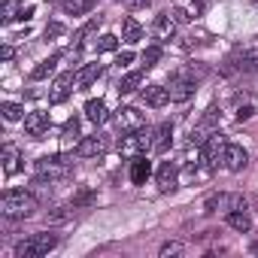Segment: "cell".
I'll list each match as a JSON object with an SVG mask.
<instances>
[{"label": "cell", "instance_id": "6da1fadb", "mask_svg": "<svg viewBox=\"0 0 258 258\" xmlns=\"http://www.w3.org/2000/svg\"><path fill=\"white\" fill-rule=\"evenodd\" d=\"M0 213L7 219H28L37 213V198L31 191H7L0 198Z\"/></svg>", "mask_w": 258, "mask_h": 258}, {"label": "cell", "instance_id": "7a4b0ae2", "mask_svg": "<svg viewBox=\"0 0 258 258\" xmlns=\"http://www.w3.org/2000/svg\"><path fill=\"white\" fill-rule=\"evenodd\" d=\"M58 246V234H31L28 240L16 243V258H40Z\"/></svg>", "mask_w": 258, "mask_h": 258}, {"label": "cell", "instance_id": "3957f363", "mask_svg": "<svg viewBox=\"0 0 258 258\" xmlns=\"http://www.w3.org/2000/svg\"><path fill=\"white\" fill-rule=\"evenodd\" d=\"M222 73H240V76H249V73H258V49H237L228 61H225V67H222Z\"/></svg>", "mask_w": 258, "mask_h": 258}, {"label": "cell", "instance_id": "277c9868", "mask_svg": "<svg viewBox=\"0 0 258 258\" xmlns=\"http://www.w3.org/2000/svg\"><path fill=\"white\" fill-rule=\"evenodd\" d=\"M222 152H225V137H222L219 131H213V134L207 137V143L201 146V161H204V167L213 170V167L222 161Z\"/></svg>", "mask_w": 258, "mask_h": 258}, {"label": "cell", "instance_id": "5b68a950", "mask_svg": "<svg viewBox=\"0 0 258 258\" xmlns=\"http://www.w3.org/2000/svg\"><path fill=\"white\" fill-rule=\"evenodd\" d=\"M167 91H170V100H173V103H185V100H191V94H195V79H188V76L179 70V73L170 76Z\"/></svg>", "mask_w": 258, "mask_h": 258}, {"label": "cell", "instance_id": "8992f818", "mask_svg": "<svg viewBox=\"0 0 258 258\" xmlns=\"http://www.w3.org/2000/svg\"><path fill=\"white\" fill-rule=\"evenodd\" d=\"M106 149H109V137L106 134H91V137H82L76 143V155L79 158H100Z\"/></svg>", "mask_w": 258, "mask_h": 258}, {"label": "cell", "instance_id": "52a82bcc", "mask_svg": "<svg viewBox=\"0 0 258 258\" xmlns=\"http://www.w3.org/2000/svg\"><path fill=\"white\" fill-rule=\"evenodd\" d=\"M222 164H225L231 173H240V170H246V164H249V152H246L243 146H237V143H225Z\"/></svg>", "mask_w": 258, "mask_h": 258}, {"label": "cell", "instance_id": "ba28073f", "mask_svg": "<svg viewBox=\"0 0 258 258\" xmlns=\"http://www.w3.org/2000/svg\"><path fill=\"white\" fill-rule=\"evenodd\" d=\"M37 173H40V176H49V179H55V176H64V173H70V161H67L64 155L40 158V161H37Z\"/></svg>", "mask_w": 258, "mask_h": 258}, {"label": "cell", "instance_id": "9c48e42d", "mask_svg": "<svg viewBox=\"0 0 258 258\" xmlns=\"http://www.w3.org/2000/svg\"><path fill=\"white\" fill-rule=\"evenodd\" d=\"M170 143H173V124L170 121H161L158 127H155V131H152V152L155 155H164L167 149H170Z\"/></svg>", "mask_w": 258, "mask_h": 258}, {"label": "cell", "instance_id": "30bf717a", "mask_svg": "<svg viewBox=\"0 0 258 258\" xmlns=\"http://www.w3.org/2000/svg\"><path fill=\"white\" fill-rule=\"evenodd\" d=\"M118 127L121 131H143L146 115L140 109H134V106H124V109H118Z\"/></svg>", "mask_w": 258, "mask_h": 258}, {"label": "cell", "instance_id": "8fae6325", "mask_svg": "<svg viewBox=\"0 0 258 258\" xmlns=\"http://www.w3.org/2000/svg\"><path fill=\"white\" fill-rule=\"evenodd\" d=\"M176 176H179V167L173 161H164L155 173V182H158V191H176Z\"/></svg>", "mask_w": 258, "mask_h": 258}, {"label": "cell", "instance_id": "7c38bea8", "mask_svg": "<svg viewBox=\"0 0 258 258\" xmlns=\"http://www.w3.org/2000/svg\"><path fill=\"white\" fill-rule=\"evenodd\" d=\"M25 131L40 140V137L49 131V112H40V109H37V112H28V115H25Z\"/></svg>", "mask_w": 258, "mask_h": 258}, {"label": "cell", "instance_id": "4fadbf2b", "mask_svg": "<svg viewBox=\"0 0 258 258\" xmlns=\"http://www.w3.org/2000/svg\"><path fill=\"white\" fill-rule=\"evenodd\" d=\"M176 34V22H173V16L170 13H161V16H155V22H152V37L155 40H170Z\"/></svg>", "mask_w": 258, "mask_h": 258}, {"label": "cell", "instance_id": "5bb4252c", "mask_svg": "<svg viewBox=\"0 0 258 258\" xmlns=\"http://www.w3.org/2000/svg\"><path fill=\"white\" fill-rule=\"evenodd\" d=\"M140 100H143L146 106H155V109H161V106L170 100V91H167L164 85H146V88L140 91Z\"/></svg>", "mask_w": 258, "mask_h": 258}, {"label": "cell", "instance_id": "9a60e30c", "mask_svg": "<svg viewBox=\"0 0 258 258\" xmlns=\"http://www.w3.org/2000/svg\"><path fill=\"white\" fill-rule=\"evenodd\" d=\"M73 82H76V76H73V73H64V76H58V82L52 85V94H49V100H52V103H64V100L70 97V91H73Z\"/></svg>", "mask_w": 258, "mask_h": 258}, {"label": "cell", "instance_id": "2e32d148", "mask_svg": "<svg viewBox=\"0 0 258 258\" xmlns=\"http://www.w3.org/2000/svg\"><path fill=\"white\" fill-rule=\"evenodd\" d=\"M149 176H152V164L143 155H134V161H131V182L134 185H143Z\"/></svg>", "mask_w": 258, "mask_h": 258}, {"label": "cell", "instance_id": "e0dca14e", "mask_svg": "<svg viewBox=\"0 0 258 258\" xmlns=\"http://www.w3.org/2000/svg\"><path fill=\"white\" fill-rule=\"evenodd\" d=\"M85 118L91 121V124H103L106 118H109V112H106V103L97 97V100H88L85 103Z\"/></svg>", "mask_w": 258, "mask_h": 258}, {"label": "cell", "instance_id": "ac0fdd59", "mask_svg": "<svg viewBox=\"0 0 258 258\" xmlns=\"http://www.w3.org/2000/svg\"><path fill=\"white\" fill-rule=\"evenodd\" d=\"M19 170H22V152L7 143V146H4V173L13 176V173H19Z\"/></svg>", "mask_w": 258, "mask_h": 258}, {"label": "cell", "instance_id": "d6986e66", "mask_svg": "<svg viewBox=\"0 0 258 258\" xmlns=\"http://www.w3.org/2000/svg\"><path fill=\"white\" fill-rule=\"evenodd\" d=\"M121 40H124V43H140V40H143V28H140V22H137L134 16H127V19L121 22Z\"/></svg>", "mask_w": 258, "mask_h": 258}, {"label": "cell", "instance_id": "ffe728a7", "mask_svg": "<svg viewBox=\"0 0 258 258\" xmlns=\"http://www.w3.org/2000/svg\"><path fill=\"white\" fill-rule=\"evenodd\" d=\"M140 85H143V70H131V73H124V76H121V82H118V94H134Z\"/></svg>", "mask_w": 258, "mask_h": 258}, {"label": "cell", "instance_id": "44dd1931", "mask_svg": "<svg viewBox=\"0 0 258 258\" xmlns=\"http://www.w3.org/2000/svg\"><path fill=\"white\" fill-rule=\"evenodd\" d=\"M58 61H61V55H52V58H46V61H40L34 70H31V79L34 82H40V79H49L52 73H55V67H58Z\"/></svg>", "mask_w": 258, "mask_h": 258}, {"label": "cell", "instance_id": "7402d4cb", "mask_svg": "<svg viewBox=\"0 0 258 258\" xmlns=\"http://www.w3.org/2000/svg\"><path fill=\"white\" fill-rule=\"evenodd\" d=\"M100 73H103L100 64H85V67L76 73V85H79V88H88V85H94V79H100Z\"/></svg>", "mask_w": 258, "mask_h": 258}, {"label": "cell", "instance_id": "603a6c76", "mask_svg": "<svg viewBox=\"0 0 258 258\" xmlns=\"http://www.w3.org/2000/svg\"><path fill=\"white\" fill-rule=\"evenodd\" d=\"M225 219H228V225H231L234 231H240V234H246V231L252 228V219H249V213H246V210H231Z\"/></svg>", "mask_w": 258, "mask_h": 258}, {"label": "cell", "instance_id": "cb8c5ba5", "mask_svg": "<svg viewBox=\"0 0 258 258\" xmlns=\"http://www.w3.org/2000/svg\"><path fill=\"white\" fill-rule=\"evenodd\" d=\"M94 4H97V0H64V13L67 16H85V13H91L94 10Z\"/></svg>", "mask_w": 258, "mask_h": 258}, {"label": "cell", "instance_id": "d4e9b609", "mask_svg": "<svg viewBox=\"0 0 258 258\" xmlns=\"http://www.w3.org/2000/svg\"><path fill=\"white\" fill-rule=\"evenodd\" d=\"M61 137H64V143H67V146L82 140V137H79V118H76V115L64 121V131H61Z\"/></svg>", "mask_w": 258, "mask_h": 258}, {"label": "cell", "instance_id": "484cf974", "mask_svg": "<svg viewBox=\"0 0 258 258\" xmlns=\"http://www.w3.org/2000/svg\"><path fill=\"white\" fill-rule=\"evenodd\" d=\"M94 201H97V195H94L91 188H82V191H76V195H73V204H70V207H73V210H79V207H91Z\"/></svg>", "mask_w": 258, "mask_h": 258}, {"label": "cell", "instance_id": "4316f807", "mask_svg": "<svg viewBox=\"0 0 258 258\" xmlns=\"http://www.w3.org/2000/svg\"><path fill=\"white\" fill-rule=\"evenodd\" d=\"M0 112H4L7 121H19V118H25V106H22V103H4V106H0Z\"/></svg>", "mask_w": 258, "mask_h": 258}, {"label": "cell", "instance_id": "83f0119b", "mask_svg": "<svg viewBox=\"0 0 258 258\" xmlns=\"http://www.w3.org/2000/svg\"><path fill=\"white\" fill-rule=\"evenodd\" d=\"M140 61H143V70H149V67H155L158 61H161V46H149L143 55H140Z\"/></svg>", "mask_w": 258, "mask_h": 258}, {"label": "cell", "instance_id": "f1b7e54d", "mask_svg": "<svg viewBox=\"0 0 258 258\" xmlns=\"http://www.w3.org/2000/svg\"><path fill=\"white\" fill-rule=\"evenodd\" d=\"M70 219V207H52L49 213H46V222L49 225H61V222H67Z\"/></svg>", "mask_w": 258, "mask_h": 258}, {"label": "cell", "instance_id": "f546056e", "mask_svg": "<svg viewBox=\"0 0 258 258\" xmlns=\"http://www.w3.org/2000/svg\"><path fill=\"white\" fill-rule=\"evenodd\" d=\"M94 31H97V19H91V22H85V25H82V28H79V31H76V34H73V43H76V46H79V43H82V40H85V37H91V34H94Z\"/></svg>", "mask_w": 258, "mask_h": 258}, {"label": "cell", "instance_id": "4dcf8cb0", "mask_svg": "<svg viewBox=\"0 0 258 258\" xmlns=\"http://www.w3.org/2000/svg\"><path fill=\"white\" fill-rule=\"evenodd\" d=\"M115 49H118V37L103 34V37L97 40V52H115Z\"/></svg>", "mask_w": 258, "mask_h": 258}, {"label": "cell", "instance_id": "1f68e13d", "mask_svg": "<svg viewBox=\"0 0 258 258\" xmlns=\"http://www.w3.org/2000/svg\"><path fill=\"white\" fill-rule=\"evenodd\" d=\"M170 16H173V22H176V25H188V22H191L188 10H182V7H173V10H170Z\"/></svg>", "mask_w": 258, "mask_h": 258}, {"label": "cell", "instance_id": "d6a6232c", "mask_svg": "<svg viewBox=\"0 0 258 258\" xmlns=\"http://www.w3.org/2000/svg\"><path fill=\"white\" fill-rule=\"evenodd\" d=\"M55 37H64V25L61 22H49L46 25V40H55Z\"/></svg>", "mask_w": 258, "mask_h": 258}, {"label": "cell", "instance_id": "836d02e7", "mask_svg": "<svg viewBox=\"0 0 258 258\" xmlns=\"http://www.w3.org/2000/svg\"><path fill=\"white\" fill-rule=\"evenodd\" d=\"M158 255H161V258H170V255H182V243H164Z\"/></svg>", "mask_w": 258, "mask_h": 258}, {"label": "cell", "instance_id": "e575fe53", "mask_svg": "<svg viewBox=\"0 0 258 258\" xmlns=\"http://www.w3.org/2000/svg\"><path fill=\"white\" fill-rule=\"evenodd\" d=\"M252 115H255V106H252V103H246V106L237 109V118H240V121H246V118H252Z\"/></svg>", "mask_w": 258, "mask_h": 258}, {"label": "cell", "instance_id": "d590c367", "mask_svg": "<svg viewBox=\"0 0 258 258\" xmlns=\"http://www.w3.org/2000/svg\"><path fill=\"white\" fill-rule=\"evenodd\" d=\"M131 61H134V52H121V55L115 58V64H118V67H127Z\"/></svg>", "mask_w": 258, "mask_h": 258}, {"label": "cell", "instance_id": "8d00e7d4", "mask_svg": "<svg viewBox=\"0 0 258 258\" xmlns=\"http://www.w3.org/2000/svg\"><path fill=\"white\" fill-rule=\"evenodd\" d=\"M31 16H34V7H22V10H19V19H22V22L31 19Z\"/></svg>", "mask_w": 258, "mask_h": 258}, {"label": "cell", "instance_id": "74e56055", "mask_svg": "<svg viewBox=\"0 0 258 258\" xmlns=\"http://www.w3.org/2000/svg\"><path fill=\"white\" fill-rule=\"evenodd\" d=\"M0 55H4V61H13L16 52H13V46H4V52H0Z\"/></svg>", "mask_w": 258, "mask_h": 258}, {"label": "cell", "instance_id": "f35d334b", "mask_svg": "<svg viewBox=\"0 0 258 258\" xmlns=\"http://www.w3.org/2000/svg\"><path fill=\"white\" fill-rule=\"evenodd\" d=\"M191 4H195V10H198V13H201V10H204V7H207V0H191Z\"/></svg>", "mask_w": 258, "mask_h": 258}, {"label": "cell", "instance_id": "ab89813d", "mask_svg": "<svg viewBox=\"0 0 258 258\" xmlns=\"http://www.w3.org/2000/svg\"><path fill=\"white\" fill-rule=\"evenodd\" d=\"M131 4H137V7H149L152 0H131Z\"/></svg>", "mask_w": 258, "mask_h": 258}, {"label": "cell", "instance_id": "60d3db41", "mask_svg": "<svg viewBox=\"0 0 258 258\" xmlns=\"http://www.w3.org/2000/svg\"><path fill=\"white\" fill-rule=\"evenodd\" d=\"M252 252H255V255H258V243H255V246H252Z\"/></svg>", "mask_w": 258, "mask_h": 258}, {"label": "cell", "instance_id": "b9f144b4", "mask_svg": "<svg viewBox=\"0 0 258 258\" xmlns=\"http://www.w3.org/2000/svg\"><path fill=\"white\" fill-rule=\"evenodd\" d=\"M255 4H258V0H255Z\"/></svg>", "mask_w": 258, "mask_h": 258}]
</instances>
